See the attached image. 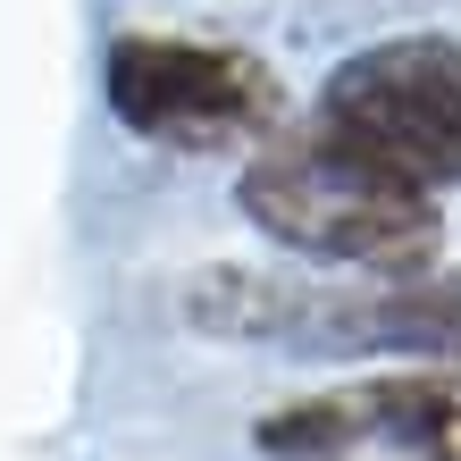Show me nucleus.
Returning <instances> with one entry per match:
<instances>
[{
	"label": "nucleus",
	"mask_w": 461,
	"mask_h": 461,
	"mask_svg": "<svg viewBox=\"0 0 461 461\" xmlns=\"http://www.w3.org/2000/svg\"><path fill=\"white\" fill-rule=\"evenodd\" d=\"M268 461H461V361L344 377L252 428Z\"/></svg>",
	"instance_id": "nucleus-5"
},
{
	"label": "nucleus",
	"mask_w": 461,
	"mask_h": 461,
	"mask_svg": "<svg viewBox=\"0 0 461 461\" xmlns=\"http://www.w3.org/2000/svg\"><path fill=\"white\" fill-rule=\"evenodd\" d=\"M235 210L252 219L277 252L311 268H352V277H402L428 268L445 243V210L428 185L386 168L377 151H361L328 118L277 126L268 143L243 159Z\"/></svg>",
	"instance_id": "nucleus-1"
},
{
	"label": "nucleus",
	"mask_w": 461,
	"mask_h": 461,
	"mask_svg": "<svg viewBox=\"0 0 461 461\" xmlns=\"http://www.w3.org/2000/svg\"><path fill=\"white\" fill-rule=\"evenodd\" d=\"M185 319L219 344L268 352H402V361H461V277L402 268L361 285H311L268 268H202L185 277Z\"/></svg>",
	"instance_id": "nucleus-2"
},
{
	"label": "nucleus",
	"mask_w": 461,
	"mask_h": 461,
	"mask_svg": "<svg viewBox=\"0 0 461 461\" xmlns=\"http://www.w3.org/2000/svg\"><path fill=\"white\" fill-rule=\"evenodd\" d=\"M101 93L134 143L176 159L260 151L285 126L277 68L243 42H202V34H118L101 59Z\"/></svg>",
	"instance_id": "nucleus-3"
},
{
	"label": "nucleus",
	"mask_w": 461,
	"mask_h": 461,
	"mask_svg": "<svg viewBox=\"0 0 461 461\" xmlns=\"http://www.w3.org/2000/svg\"><path fill=\"white\" fill-rule=\"evenodd\" d=\"M336 134L377 151L428 194L461 185V42L453 34H386L328 68L319 110Z\"/></svg>",
	"instance_id": "nucleus-4"
}]
</instances>
